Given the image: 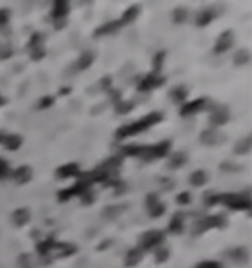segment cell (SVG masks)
<instances>
[{"label":"cell","instance_id":"43","mask_svg":"<svg viewBox=\"0 0 252 268\" xmlns=\"http://www.w3.org/2000/svg\"><path fill=\"white\" fill-rule=\"evenodd\" d=\"M18 260H20V268H32L30 264H28V260H30V256H28V254H22Z\"/></svg>","mask_w":252,"mask_h":268},{"label":"cell","instance_id":"17","mask_svg":"<svg viewBox=\"0 0 252 268\" xmlns=\"http://www.w3.org/2000/svg\"><path fill=\"white\" fill-rule=\"evenodd\" d=\"M201 142L209 144V146H213V144H221L223 142V134H221V132H217V130H205V132L201 134Z\"/></svg>","mask_w":252,"mask_h":268},{"label":"cell","instance_id":"27","mask_svg":"<svg viewBox=\"0 0 252 268\" xmlns=\"http://www.w3.org/2000/svg\"><path fill=\"white\" fill-rule=\"evenodd\" d=\"M187 95H189V89H187V87H176V89L172 91V99H174L176 103H185Z\"/></svg>","mask_w":252,"mask_h":268},{"label":"cell","instance_id":"30","mask_svg":"<svg viewBox=\"0 0 252 268\" xmlns=\"http://www.w3.org/2000/svg\"><path fill=\"white\" fill-rule=\"evenodd\" d=\"M44 36L41 34H34V36L30 37V44H28V48H30V52L32 50H39V48H44Z\"/></svg>","mask_w":252,"mask_h":268},{"label":"cell","instance_id":"21","mask_svg":"<svg viewBox=\"0 0 252 268\" xmlns=\"http://www.w3.org/2000/svg\"><path fill=\"white\" fill-rule=\"evenodd\" d=\"M138 12H140V8H138V6H132V8H128L124 14H122V18L118 20V22H120V26H124V24H132L134 20L138 18Z\"/></svg>","mask_w":252,"mask_h":268},{"label":"cell","instance_id":"44","mask_svg":"<svg viewBox=\"0 0 252 268\" xmlns=\"http://www.w3.org/2000/svg\"><path fill=\"white\" fill-rule=\"evenodd\" d=\"M46 55V50L44 48H39V50H32V59H41Z\"/></svg>","mask_w":252,"mask_h":268},{"label":"cell","instance_id":"6","mask_svg":"<svg viewBox=\"0 0 252 268\" xmlns=\"http://www.w3.org/2000/svg\"><path fill=\"white\" fill-rule=\"evenodd\" d=\"M163 243V233L162 231H148L140 237V249H156Z\"/></svg>","mask_w":252,"mask_h":268},{"label":"cell","instance_id":"37","mask_svg":"<svg viewBox=\"0 0 252 268\" xmlns=\"http://www.w3.org/2000/svg\"><path fill=\"white\" fill-rule=\"evenodd\" d=\"M176 201H178L180 205H189V203H191V194H189V192H183V194L178 196Z\"/></svg>","mask_w":252,"mask_h":268},{"label":"cell","instance_id":"31","mask_svg":"<svg viewBox=\"0 0 252 268\" xmlns=\"http://www.w3.org/2000/svg\"><path fill=\"white\" fill-rule=\"evenodd\" d=\"M167 256H170V249H167V247H163V245H160L158 250H156V262H165V260H167Z\"/></svg>","mask_w":252,"mask_h":268},{"label":"cell","instance_id":"46","mask_svg":"<svg viewBox=\"0 0 252 268\" xmlns=\"http://www.w3.org/2000/svg\"><path fill=\"white\" fill-rule=\"evenodd\" d=\"M172 187H174V181H172V179H162V189L170 192Z\"/></svg>","mask_w":252,"mask_h":268},{"label":"cell","instance_id":"16","mask_svg":"<svg viewBox=\"0 0 252 268\" xmlns=\"http://www.w3.org/2000/svg\"><path fill=\"white\" fill-rule=\"evenodd\" d=\"M229 256L233 258L234 264H244V262H248V250L244 249V247H236L229 252Z\"/></svg>","mask_w":252,"mask_h":268},{"label":"cell","instance_id":"24","mask_svg":"<svg viewBox=\"0 0 252 268\" xmlns=\"http://www.w3.org/2000/svg\"><path fill=\"white\" fill-rule=\"evenodd\" d=\"M55 247V241L54 237H50V239H46V241H41V243H37V252L41 254V256H46V254H50L52 249Z\"/></svg>","mask_w":252,"mask_h":268},{"label":"cell","instance_id":"33","mask_svg":"<svg viewBox=\"0 0 252 268\" xmlns=\"http://www.w3.org/2000/svg\"><path fill=\"white\" fill-rule=\"evenodd\" d=\"M185 20H187V10H185V8L174 10V22H176V24H183Z\"/></svg>","mask_w":252,"mask_h":268},{"label":"cell","instance_id":"35","mask_svg":"<svg viewBox=\"0 0 252 268\" xmlns=\"http://www.w3.org/2000/svg\"><path fill=\"white\" fill-rule=\"evenodd\" d=\"M120 211H124L122 205H120V207H107V209L103 211V215H105L107 219H110V217H116V213H120Z\"/></svg>","mask_w":252,"mask_h":268},{"label":"cell","instance_id":"38","mask_svg":"<svg viewBox=\"0 0 252 268\" xmlns=\"http://www.w3.org/2000/svg\"><path fill=\"white\" fill-rule=\"evenodd\" d=\"M79 197H81V201H83V205H91V203L95 201V194H93L91 189H87V192H85L83 196H79Z\"/></svg>","mask_w":252,"mask_h":268},{"label":"cell","instance_id":"26","mask_svg":"<svg viewBox=\"0 0 252 268\" xmlns=\"http://www.w3.org/2000/svg\"><path fill=\"white\" fill-rule=\"evenodd\" d=\"M250 146H252V138L250 136H246V138H242V140L236 142L234 152H238V154H246V152H250Z\"/></svg>","mask_w":252,"mask_h":268},{"label":"cell","instance_id":"47","mask_svg":"<svg viewBox=\"0 0 252 268\" xmlns=\"http://www.w3.org/2000/svg\"><path fill=\"white\" fill-rule=\"evenodd\" d=\"M110 97H112L114 103H118V99H120V91H110Z\"/></svg>","mask_w":252,"mask_h":268},{"label":"cell","instance_id":"45","mask_svg":"<svg viewBox=\"0 0 252 268\" xmlns=\"http://www.w3.org/2000/svg\"><path fill=\"white\" fill-rule=\"evenodd\" d=\"M110 85H112L110 77H105V79H101V83H99V87H101V89H110Z\"/></svg>","mask_w":252,"mask_h":268},{"label":"cell","instance_id":"22","mask_svg":"<svg viewBox=\"0 0 252 268\" xmlns=\"http://www.w3.org/2000/svg\"><path fill=\"white\" fill-rule=\"evenodd\" d=\"M183 221H185V215L183 213H176L174 215V219L170 221V231L172 233H181L183 231Z\"/></svg>","mask_w":252,"mask_h":268},{"label":"cell","instance_id":"4","mask_svg":"<svg viewBox=\"0 0 252 268\" xmlns=\"http://www.w3.org/2000/svg\"><path fill=\"white\" fill-rule=\"evenodd\" d=\"M227 225V219L221 217V215H207L203 219H199L193 227V235H201V233L209 231V229H215V227H225Z\"/></svg>","mask_w":252,"mask_h":268},{"label":"cell","instance_id":"19","mask_svg":"<svg viewBox=\"0 0 252 268\" xmlns=\"http://www.w3.org/2000/svg\"><path fill=\"white\" fill-rule=\"evenodd\" d=\"M207 172L205 170H195L191 176H189V183L191 185H195V187H201V185H205L207 183Z\"/></svg>","mask_w":252,"mask_h":268},{"label":"cell","instance_id":"5","mask_svg":"<svg viewBox=\"0 0 252 268\" xmlns=\"http://www.w3.org/2000/svg\"><path fill=\"white\" fill-rule=\"evenodd\" d=\"M207 108H213L211 107V101H209V99H197V101L185 103V105L181 107L180 114L181 117H193V114H197L201 110H207Z\"/></svg>","mask_w":252,"mask_h":268},{"label":"cell","instance_id":"28","mask_svg":"<svg viewBox=\"0 0 252 268\" xmlns=\"http://www.w3.org/2000/svg\"><path fill=\"white\" fill-rule=\"evenodd\" d=\"M30 221V211L28 209H18V211H14V223L22 227V225H26Z\"/></svg>","mask_w":252,"mask_h":268},{"label":"cell","instance_id":"50","mask_svg":"<svg viewBox=\"0 0 252 268\" xmlns=\"http://www.w3.org/2000/svg\"><path fill=\"white\" fill-rule=\"evenodd\" d=\"M2 103H4V97H0V105H2Z\"/></svg>","mask_w":252,"mask_h":268},{"label":"cell","instance_id":"23","mask_svg":"<svg viewBox=\"0 0 252 268\" xmlns=\"http://www.w3.org/2000/svg\"><path fill=\"white\" fill-rule=\"evenodd\" d=\"M213 18H215V12L207 8V10H201V12H199L197 20H195V22H197V26H201V28H203V26H207V24H209V22H211Z\"/></svg>","mask_w":252,"mask_h":268},{"label":"cell","instance_id":"15","mask_svg":"<svg viewBox=\"0 0 252 268\" xmlns=\"http://www.w3.org/2000/svg\"><path fill=\"white\" fill-rule=\"evenodd\" d=\"M122 26H120V22L118 20H114V22H108V24H103L101 28H97L95 30V36H108V34H114V32H118Z\"/></svg>","mask_w":252,"mask_h":268},{"label":"cell","instance_id":"29","mask_svg":"<svg viewBox=\"0 0 252 268\" xmlns=\"http://www.w3.org/2000/svg\"><path fill=\"white\" fill-rule=\"evenodd\" d=\"M248 59H250V52L248 50H240L234 55V63L236 65H244V63H248Z\"/></svg>","mask_w":252,"mask_h":268},{"label":"cell","instance_id":"9","mask_svg":"<svg viewBox=\"0 0 252 268\" xmlns=\"http://www.w3.org/2000/svg\"><path fill=\"white\" fill-rule=\"evenodd\" d=\"M81 174V168H79V164H65V166H61V168H57V172H55V176L57 178H77Z\"/></svg>","mask_w":252,"mask_h":268},{"label":"cell","instance_id":"34","mask_svg":"<svg viewBox=\"0 0 252 268\" xmlns=\"http://www.w3.org/2000/svg\"><path fill=\"white\" fill-rule=\"evenodd\" d=\"M163 57H165L163 52L154 55V73H156V75H160V69H162V65H163Z\"/></svg>","mask_w":252,"mask_h":268},{"label":"cell","instance_id":"42","mask_svg":"<svg viewBox=\"0 0 252 268\" xmlns=\"http://www.w3.org/2000/svg\"><path fill=\"white\" fill-rule=\"evenodd\" d=\"M6 176H8V164L4 160H0V179L6 178Z\"/></svg>","mask_w":252,"mask_h":268},{"label":"cell","instance_id":"8","mask_svg":"<svg viewBox=\"0 0 252 268\" xmlns=\"http://www.w3.org/2000/svg\"><path fill=\"white\" fill-rule=\"evenodd\" d=\"M163 83H165V79H163L162 75L150 73V75H146L144 79L138 83V91H144V93H148V91H152V89H158V87L163 85Z\"/></svg>","mask_w":252,"mask_h":268},{"label":"cell","instance_id":"2","mask_svg":"<svg viewBox=\"0 0 252 268\" xmlns=\"http://www.w3.org/2000/svg\"><path fill=\"white\" fill-rule=\"evenodd\" d=\"M217 203H223L231 209H250V194H223L217 196Z\"/></svg>","mask_w":252,"mask_h":268},{"label":"cell","instance_id":"14","mask_svg":"<svg viewBox=\"0 0 252 268\" xmlns=\"http://www.w3.org/2000/svg\"><path fill=\"white\" fill-rule=\"evenodd\" d=\"M142 256H144V250L140 249V247L128 250V254L124 256V264H126V266H134V264L142 262Z\"/></svg>","mask_w":252,"mask_h":268},{"label":"cell","instance_id":"20","mask_svg":"<svg viewBox=\"0 0 252 268\" xmlns=\"http://www.w3.org/2000/svg\"><path fill=\"white\" fill-rule=\"evenodd\" d=\"M2 144H4L8 150H16V148L22 146V136H18V134H6L4 140H2Z\"/></svg>","mask_w":252,"mask_h":268},{"label":"cell","instance_id":"48","mask_svg":"<svg viewBox=\"0 0 252 268\" xmlns=\"http://www.w3.org/2000/svg\"><path fill=\"white\" fill-rule=\"evenodd\" d=\"M223 170H227V172H234V170H238V168H234L231 164H223Z\"/></svg>","mask_w":252,"mask_h":268},{"label":"cell","instance_id":"49","mask_svg":"<svg viewBox=\"0 0 252 268\" xmlns=\"http://www.w3.org/2000/svg\"><path fill=\"white\" fill-rule=\"evenodd\" d=\"M59 95H69V87H63V89L59 91Z\"/></svg>","mask_w":252,"mask_h":268},{"label":"cell","instance_id":"13","mask_svg":"<svg viewBox=\"0 0 252 268\" xmlns=\"http://www.w3.org/2000/svg\"><path fill=\"white\" fill-rule=\"evenodd\" d=\"M12 178H14L16 183H26V181H30V179H32V168L20 166V168H16V170L12 172Z\"/></svg>","mask_w":252,"mask_h":268},{"label":"cell","instance_id":"36","mask_svg":"<svg viewBox=\"0 0 252 268\" xmlns=\"http://www.w3.org/2000/svg\"><path fill=\"white\" fill-rule=\"evenodd\" d=\"M8 18H10V10L8 8H0V28H4L8 24Z\"/></svg>","mask_w":252,"mask_h":268},{"label":"cell","instance_id":"25","mask_svg":"<svg viewBox=\"0 0 252 268\" xmlns=\"http://www.w3.org/2000/svg\"><path fill=\"white\" fill-rule=\"evenodd\" d=\"M93 61H95V55L91 54V52H85V54L79 57V61H77V65H75V67H77L79 71H83V69H87V67H89Z\"/></svg>","mask_w":252,"mask_h":268},{"label":"cell","instance_id":"18","mask_svg":"<svg viewBox=\"0 0 252 268\" xmlns=\"http://www.w3.org/2000/svg\"><path fill=\"white\" fill-rule=\"evenodd\" d=\"M185 162H187V154L185 152H174V156L167 162V168L170 170H178L181 166H185Z\"/></svg>","mask_w":252,"mask_h":268},{"label":"cell","instance_id":"7","mask_svg":"<svg viewBox=\"0 0 252 268\" xmlns=\"http://www.w3.org/2000/svg\"><path fill=\"white\" fill-rule=\"evenodd\" d=\"M146 209H148L150 217H162L163 211H165V205L158 199L156 194H148L146 196Z\"/></svg>","mask_w":252,"mask_h":268},{"label":"cell","instance_id":"40","mask_svg":"<svg viewBox=\"0 0 252 268\" xmlns=\"http://www.w3.org/2000/svg\"><path fill=\"white\" fill-rule=\"evenodd\" d=\"M195 268H223L219 262H213V260H205V262H199Z\"/></svg>","mask_w":252,"mask_h":268},{"label":"cell","instance_id":"41","mask_svg":"<svg viewBox=\"0 0 252 268\" xmlns=\"http://www.w3.org/2000/svg\"><path fill=\"white\" fill-rule=\"evenodd\" d=\"M12 54V48L10 46H0V59H6Z\"/></svg>","mask_w":252,"mask_h":268},{"label":"cell","instance_id":"39","mask_svg":"<svg viewBox=\"0 0 252 268\" xmlns=\"http://www.w3.org/2000/svg\"><path fill=\"white\" fill-rule=\"evenodd\" d=\"M54 105V97H44V99H39V105L37 107L39 108H48Z\"/></svg>","mask_w":252,"mask_h":268},{"label":"cell","instance_id":"11","mask_svg":"<svg viewBox=\"0 0 252 268\" xmlns=\"http://www.w3.org/2000/svg\"><path fill=\"white\" fill-rule=\"evenodd\" d=\"M233 46V32H223L215 44V54H223Z\"/></svg>","mask_w":252,"mask_h":268},{"label":"cell","instance_id":"12","mask_svg":"<svg viewBox=\"0 0 252 268\" xmlns=\"http://www.w3.org/2000/svg\"><path fill=\"white\" fill-rule=\"evenodd\" d=\"M67 14H69V4L67 2H55L54 10H52V18L55 22H63Z\"/></svg>","mask_w":252,"mask_h":268},{"label":"cell","instance_id":"3","mask_svg":"<svg viewBox=\"0 0 252 268\" xmlns=\"http://www.w3.org/2000/svg\"><path fill=\"white\" fill-rule=\"evenodd\" d=\"M170 150H172V142H170V140H162V142L154 144V146H142L140 158L146 162L160 160V158H163V156H167Z\"/></svg>","mask_w":252,"mask_h":268},{"label":"cell","instance_id":"1","mask_svg":"<svg viewBox=\"0 0 252 268\" xmlns=\"http://www.w3.org/2000/svg\"><path fill=\"white\" fill-rule=\"evenodd\" d=\"M162 112H150V114H146L144 119H140V121H136V123H132V125H126V126H120L118 130H116V140H124L128 136H134V134H138V132H144L148 128H152L154 125H158L160 121H162Z\"/></svg>","mask_w":252,"mask_h":268},{"label":"cell","instance_id":"10","mask_svg":"<svg viewBox=\"0 0 252 268\" xmlns=\"http://www.w3.org/2000/svg\"><path fill=\"white\" fill-rule=\"evenodd\" d=\"M229 121V108L227 107H213V112H211V125L213 126H221Z\"/></svg>","mask_w":252,"mask_h":268},{"label":"cell","instance_id":"32","mask_svg":"<svg viewBox=\"0 0 252 268\" xmlns=\"http://www.w3.org/2000/svg\"><path fill=\"white\" fill-rule=\"evenodd\" d=\"M134 108V103H130V101H126V103H116V107H114V110L118 112V114H126V112H130Z\"/></svg>","mask_w":252,"mask_h":268}]
</instances>
